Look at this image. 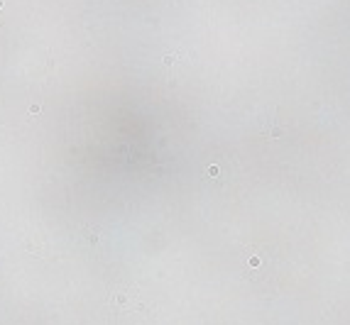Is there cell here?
Wrapping results in <instances>:
<instances>
[{
  "instance_id": "6da1fadb",
  "label": "cell",
  "mask_w": 350,
  "mask_h": 325,
  "mask_svg": "<svg viewBox=\"0 0 350 325\" xmlns=\"http://www.w3.org/2000/svg\"><path fill=\"white\" fill-rule=\"evenodd\" d=\"M206 174H208V176H216L218 169H216V166H208V169H206Z\"/></svg>"
},
{
  "instance_id": "7a4b0ae2",
  "label": "cell",
  "mask_w": 350,
  "mask_h": 325,
  "mask_svg": "<svg viewBox=\"0 0 350 325\" xmlns=\"http://www.w3.org/2000/svg\"><path fill=\"white\" fill-rule=\"evenodd\" d=\"M0 8H3V0H0Z\"/></svg>"
}]
</instances>
